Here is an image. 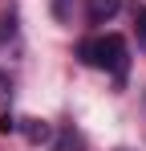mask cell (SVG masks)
<instances>
[{
  "label": "cell",
  "mask_w": 146,
  "mask_h": 151,
  "mask_svg": "<svg viewBox=\"0 0 146 151\" xmlns=\"http://www.w3.org/2000/svg\"><path fill=\"white\" fill-rule=\"evenodd\" d=\"M138 45L146 49V8H138Z\"/></svg>",
  "instance_id": "3"
},
{
  "label": "cell",
  "mask_w": 146,
  "mask_h": 151,
  "mask_svg": "<svg viewBox=\"0 0 146 151\" xmlns=\"http://www.w3.org/2000/svg\"><path fill=\"white\" fill-rule=\"evenodd\" d=\"M122 8V0H85V17H89V25H106V21H114Z\"/></svg>",
  "instance_id": "2"
},
{
  "label": "cell",
  "mask_w": 146,
  "mask_h": 151,
  "mask_svg": "<svg viewBox=\"0 0 146 151\" xmlns=\"http://www.w3.org/2000/svg\"><path fill=\"white\" fill-rule=\"evenodd\" d=\"M77 57H81L85 65H94V70H106V74H118V78L130 70V49H126V41H122L118 33L85 37V41L77 45Z\"/></svg>",
  "instance_id": "1"
}]
</instances>
